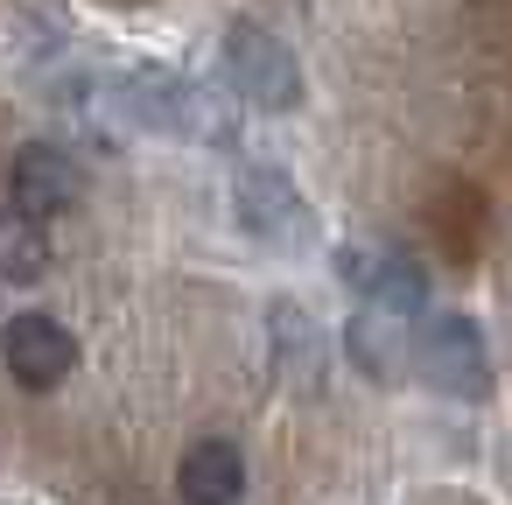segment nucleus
I'll list each match as a JSON object with an SVG mask.
<instances>
[{"label":"nucleus","instance_id":"obj_1","mask_svg":"<svg viewBox=\"0 0 512 505\" xmlns=\"http://www.w3.org/2000/svg\"><path fill=\"white\" fill-rule=\"evenodd\" d=\"M400 372H414L421 386H435V393H449V400H484V393H491L484 330H477L470 316H428V323H414V337H407V323H400Z\"/></svg>","mask_w":512,"mask_h":505},{"label":"nucleus","instance_id":"obj_3","mask_svg":"<svg viewBox=\"0 0 512 505\" xmlns=\"http://www.w3.org/2000/svg\"><path fill=\"white\" fill-rule=\"evenodd\" d=\"M232 218H239V232H253V239L274 246V253H302V246L316 239L309 197H302L281 169H267V162L239 169V183H232Z\"/></svg>","mask_w":512,"mask_h":505},{"label":"nucleus","instance_id":"obj_2","mask_svg":"<svg viewBox=\"0 0 512 505\" xmlns=\"http://www.w3.org/2000/svg\"><path fill=\"white\" fill-rule=\"evenodd\" d=\"M225 78H232V92H239L246 106H260V113L302 106V64H295V50H288L281 36H267L260 22H232V29H225Z\"/></svg>","mask_w":512,"mask_h":505},{"label":"nucleus","instance_id":"obj_4","mask_svg":"<svg viewBox=\"0 0 512 505\" xmlns=\"http://www.w3.org/2000/svg\"><path fill=\"white\" fill-rule=\"evenodd\" d=\"M120 106L127 120L155 127V134H183V141H232V120H225V99H211L204 85H183V78H134L120 85Z\"/></svg>","mask_w":512,"mask_h":505},{"label":"nucleus","instance_id":"obj_9","mask_svg":"<svg viewBox=\"0 0 512 505\" xmlns=\"http://www.w3.org/2000/svg\"><path fill=\"white\" fill-rule=\"evenodd\" d=\"M50 274V232H43V218H29V211H0V281H15V288H29V281H43Z\"/></svg>","mask_w":512,"mask_h":505},{"label":"nucleus","instance_id":"obj_10","mask_svg":"<svg viewBox=\"0 0 512 505\" xmlns=\"http://www.w3.org/2000/svg\"><path fill=\"white\" fill-rule=\"evenodd\" d=\"M274 344H281V365H295L302 358V379H316V323H309V309H274Z\"/></svg>","mask_w":512,"mask_h":505},{"label":"nucleus","instance_id":"obj_8","mask_svg":"<svg viewBox=\"0 0 512 505\" xmlns=\"http://www.w3.org/2000/svg\"><path fill=\"white\" fill-rule=\"evenodd\" d=\"M176 491H183V505H239L246 498V456H239V442H225V435L190 442L183 463H176Z\"/></svg>","mask_w":512,"mask_h":505},{"label":"nucleus","instance_id":"obj_6","mask_svg":"<svg viewBox=\"0 0 512 505\" xmlns=\"http://www.w3.org/2000/svg\"><path fill=\"white\" fill-rule=\"evenodd\" d=\"M0 358H8L15 386L50 393V386H64V379H71V365H78V337H71L57 316L29 309V316H15L8 330H0Z\"/></svg>","mask_w":512,"mask_h":505},{"label":"nucleus","instance_id":"obj_5","mask_svg":"<svg viewBox=\"0 0 512 505\" xmlns=\"http://www.w3.org/2000/svg\"><path fill=\"white\" fill-rule=\"evenodd\" d=\"M337 274H344V288L365 295L372 316L407 323V316L428 309V274H421L407 253H393V246H344V253H337Z\"/></svg>","mask_w":512,"mask_h":505},{"label":"nucleus","instance_id":"obj_7","mask_svg":"<svg viewBox=\"0 0 512 505\" xmlns=\"http://www.w3.org/2000/svg\"><path fill=\"white\" fill-rule=\"evenodd\" d=\"M78 197H85V169H78L64 148H50V141L15 148V162H8V204H15V211H29V218H64V211H78Z\"/></svg>","mask_w":512,"mask_h":505}]
</instances>
